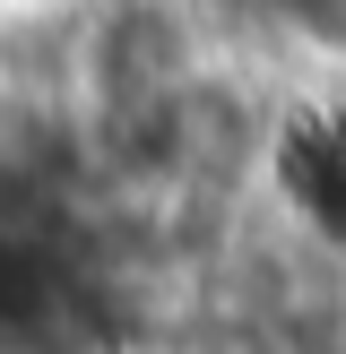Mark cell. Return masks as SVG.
Returning a JSON list of instances; mask_svg holds the SVG:
<instances>
[{
  "mask_svg": "<svg viewBox=\"0 0 346 354\" xmlns=\"http://www.w3.org/2000/svg\"><path fill=\"white\" fill-rule=\"evenodd\" d=\"M95 0H0V44H61Z\"/></svg>",
  "mask_w": 346,
  "mask_h": 354,
  "instance_id": "1",
  "label": "cell"
}]
</instances>
